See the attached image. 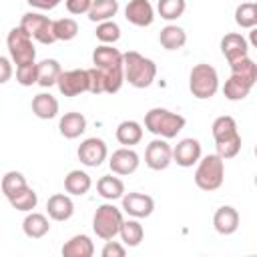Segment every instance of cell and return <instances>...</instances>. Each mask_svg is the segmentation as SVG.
<instances>
[{"instance_id":"obj_1","label":"cell","mask_w":257,"mask_h":257,"mask_svg":"<svg viewBox=\"0 0 257 257\" xmlns=\"http://www.w3.org/2000/svg\"><path fill=\"white\" fill-rule=\"evenodd\" d=\"M213 139H215V147H217V155L225 161V159H233L239 155L241 151V135L237 128V122L233 116L229 114H221L213 120L211 126Z\"/></svg>"},{"instance_id":"obj_2","label":"cell","mask_w":257,"mask_h":257,"mask_svg":"<svg viewBox=\"0 0 257 257\" xmlns=\"http://www.w3.org/2000/svg\"><path fill=\"white\" fill-rule=\"evenodd\" d=\"M122 72L124 80L135 88H147L153 84L157 76V64L155 60L143 56L141 52L128 50L122 54Z\"/></svg>"},{"instance_id":"obj_3","label":"cell","mask_w":257,"mask_h":257,"mask_svg":"<svg viewBox=\"0 0 257 257\" xmlns=\"http://www.w3.org/2000/svg\"><path fill=\"white\" fill-rule=\"evenodd\" d=\"M185 124L187 120L183 114L163 106H155L145 114V128L161 139H175L185 128Z\"/></svg>"},{"instance_id":"obj_4","label":"cell","mask_w":257,"mask_h":257,"mask_svg":"<svg viewBox=\"0 0 257 257\" xmlns=\"http://www.w3.org/2000/svg\"><path fill=\"white\" fill-rule=\"evenodd\" d=\"M225 181V161L215 153L201 157L195 169V185L201 191H217Z\"/></svg>"},{"instance_id":"obj_5","label":"cell","mask_w":257,"mask_h":257,"mask_svg":"<svg viewBox=\"0 0 257 257\" xmlns=\"http://www.w3.org/2000/svg\"><path fill=\"white\" fill-rule=\"evenodd\" d=\"M189 90L199 100L213 98L217 94V90H219V74H217V70L207 62L195 64L191 68V72H189Z\"/></svg>"},{"instance_id":"obj_6","label":"cell","mask_w":257,"mask_h":257,"mask_svg":"<svg viewBox=\"0 0 257 257\" xmlns=\"http://www.w3.org/2000/svg\"><path fill=\"white\" fill-rule=\"evenodd\" d=\"M122 221V211L118 207H114L112 203H102L100 207H96L92 215V231L102 241H108L118 235Z\"/></svg>"},{"instance_id":"obj_7","label":"cell","mask_w":257,"mask_h":257,"mask_svg":"<svg viewBox=\"0 0 257 257\" xmlns=\"http://www.w3.org/2000/svg\"><path fill=\"white\" fill-rule=\"evenodd\" d=\"M6 46H8V52H10V60H12L16 66L36 60L34 42H32L30 34H28L22 26H14V28L8 32V36H6Z\"/></svg>"},{"instance_id":"obj_8","label":"cell","mask_w":257,"mask_h":257,"mask_svg":"<svg viewBox=\"0 0 257 257\" xmlns=\"http://www.w3.org/2000/svg\"><path fill=\"white\" fill-rule=\"evenodd\" d=\"M20 26L30 34L32 40H36L40 44L56 42L54 32H52V20L42 12H26L20 18Z\"/></svg>"},{"instance_id":"obj_9","label":"cell","mask_w":257,"mask_h":257,"mask_svg":"<svg viewBox=\"0 0 257 257\" xmlns=\"http://www.w3.org/2000/svg\"><path fill=\"white\" fill-rule=\"evenodd\" d=\"M173 163V147L167 143V139H153L147 145L145 151V165L153 171H165Z\"/></svg>"},{"instance_id":"obj_10","label":"cell","mask_w":257,"mask_h":257,"mask_svg":"<svg viewBox=\"0 0 257 257\" xmlns=\"http://www.w3.org/2000/svg\"><path fill=\"white\" fill-rule=\"evenodd\" d=\"M56 86L64 96H78L82 92H88V72L84 68L62 70L56 80Z\"/></svg>"},{"instance_id":"obj_11","label":"cell","mask_w":257,"mask_h":257,"mask_svg":"<svg viewBox=\"0 0 257 257\" xmlns=\"http://www.w3.org/2000/svg\"><path fill=\"white\" fill-rule=\"evenodd\" d=\"M76 155H78V161L84 167H100L108 157V149H106V143L102 139L90 137V139H84L78 145Z\"/></svg>"},{"instance_id":"obj_12","label":"cell","mask_w":257,"mask_h":257,"mask_svg":"<svg viewBox=\"0 0 257 257\" xmlns=\"http://www.w3.org/2000/svg\"><path fill=\"white\" fill-rule=\"evenodd\" d=\"M141 165V157L137 151H133V147H122V149H116L110 159H108V167L114 175H120V177H126V175H133Z\"/></svg>"},{"instance_id":"obj_13","label":"cell","mask_w":257,"mask_h":257,"mask_svg":"<svg viewBox=\"0 0 257 257\" xmlns=\"http://www.w3.org/2000/svg\"><path fill=\"white\" fill-rule=\"evenodd\" d=\"M122 199V211L135 219H145L151 217L155 211V201L151 195L145 193H126L120 197Z\"/></svg>"},{"instance_id":"obj_14","label":"cell","mask_w":257,"mask_h":257,"mask_svg":"<svg viewBox=\"0 0 257 257\" xmlns=\"http://www.w3.org/2000/svg\"><path fill=\"white\" fill-rule=\"evenodd\" d=\"M201 155H203V149H201V143L197 139H193V137L181 139L177 143V147L173 149V163H177L183 169H189V167L197 165Z\"/></svg>"},{"instance_id":"obj_15","label":"cell","mask_w":257,"mask_h":257,"mask_svg":"<svg viewBox=\"0 0 257 257\" xmlns=\"http://www.w3.org/2000/svg\"><path fill=\"white\" fill-rule=\"evenodd\" d=\"M124 18L139 28L151 26L155 22V8L149 0H128L124 8Z\"/></svg>"},{"instance_id":"obj_16","label":"cell","mask_w":257,"mask_h":257,"mask_svg":"<svg viewBox=\"0 0 257 257\" xmlns=\"http://www.w3.org/2000/svg\"><path fill=\"white\" fill-rule=\"evenodd\" d=\"M221 52H223V56L227 58V62L231 64V62H235V60H239V58L249 56V42H247L241 34L229 32V34H225V36L221 38Z\"/></svg>"},{"instance_id":"obj_17","label":"cell","mask_w":257,"mask_h":257,"mask_svg":"<svg viewBox=\"0 0 257 257\" xmlns=\"http://www.w3.org/2000/svg\"><path fill=\"white\" fill-rule=\"evenodd\" d=\"M213 227L219 235H233L239 229V213L231 205H223L213 215Z\"/></svg>"},{"instance_id":"obj_18","label":"cell","mask_w":257,"mask_h":257,"mask_svg":"<svg viewBox=\"0 0 257 257\" xmlns=\"http://www.w3.org/2000/svg\"><path fill=\"white\" fill-rule=\"evenodd\" d=\"M46 213L52 221H68L74 215V203L68 195L56 193L46 201Z\"/></svg>"},{"instance_id":"obj_19","label":"cell","mask_w":257,"mask_h":257,"mask_svg":"<svg viewBox=\"0 0 257 257\" xmlns=\"http://www.w3.org/2000/svg\"><path fill=\"white\" fill-rule=\"evenodd\" d=\"M58 131L64 139H78L86 131V116L82 112H64L58 120Z\"/></svg>"},{"instance_id":"obj_20","label":"cell","mask_w":257,"mask_h":257,"mask_svg":"<svg viewBox=\"0 0 257 257\" xmlns=\"http://www.w3.org/2000/svg\"><path fill=\"white\" fill-rule=\"evenodd\" d=\"M92 64L96 68H112L122 66V52L112 44H98L92 52Z\"/></svg>"},{"instance_id":"obj_21","label":"cell","mask_w":257,"mask_h":257,"mask_svg":"<svg viewBox=\"0 0 257 257\" xmlns=\"http://www.w3.org/2000/svg\"><path fill=\"white\" fill-rule=\"evenodd\" d=\"M62 255L64 257H92L94 255V243L84 233L74 235L62 245Z\"/></svg>"},{"instance_id":"obj_22","label":"cell","mask_w":257,"mask_h":257,"mask_svg":"<svg viewBox=\"0 0 257 257\" xmlns=\"http://www.w3.org/2000/svg\"><path fill=\"white\" fill-rule=\"evenodd\" d=\"M36 68H38V78H36V84H40L42 88H50L56 84L60 72H62V66L56 58H44L40 62H36Z\"/></svg>"},{"instance_id":"obj_23","label":"cell","mask_w":257,"mask_h":257,"mask_svg":"<svg viewBox=\"0 0 257 257\" xmlns=\"http://www.w3.org/2000/svg\"><path fill=\"white\" fill-rule=\"evenodd\" d=\"M22 231H24V235L30 237V239H42V237L50 231V223H48L46 215L28 211V215H26L24 221H22Z\"/></svg>"},{"instance_id":"obj_24","label":"cell","mask_w":257,"mask_h":257,"mask_svg":"<svg viewBox=\"0 0 257 257\" xmlns=\"http://www.w3.org/2000/svg\"><path fill=\"white\" fill-rule=\"evenodd\" d=\"M92 187V179L88 173L80 171V169H74L70 171L66 177H64V189L68 195H76V197H82L90 191Z\"/></svg>"},{"instance_id":"obj_25","label":"cell","mask_w":257,"mask_h":257,"mask_svg":"<svg viewBox=\"0 0 257 257\" xmlns=\"http://www.w3.org/2000/svg\"><path fill=\"white\" fill-rule=\"evenodd\" d=\"M159 42L165 50H179L187 44V32L177 24H167L159 32Z\"/></svg>"},{"instance_id":"obj_26","label":"cell","mask_w":257,"mask_h":257,"mask_svg":"<svg viewBox=\"0 0 257 257\" xmlns=\"http://www.w3.org/2000/svg\"><path fill=\"white\" fill-rule=\"evenodd\" d=\"M32 112L38 118H42V120L54 118L58 114V100H56V96H52L50 92H38L32 98Z\"/></svg>"},{"instance_id":"obj_27","label":"cell","mask_w":257,"mask_h":257,"mask_svg":"<svg viewBox=\"0 0 257 257\" xmlns=\"http://www.w3.org/2000/svg\"><path fill=\"white\" fill-rule=\"evenodd\" d=\"M251 88H253L251 82H247V80L241 78L239 74H233V72H231V76L225 80L223 94H225L227 100H233V102H235V100H243V98H247L249 92H251Z\"/></svg>"},{"instance_id":"obj_28","label":"cell","mask_w":257,"mask_h":257,"mask_svg":"<svg viewBox=\"0 0 257 257\" xmlns=\"http://www.w3.org/2000/svg\"><path fill=\"white\" fill-rule=\"evenodd\" d=\"M114 137H116V141H118L122 147L139 145L141 139H143V126H141V122H137V120H122V122L116 126Z\"/></svg>"},{"instance_id":"obj_29","label":"cell","mask_w":257,"mask_h":257,"mask_svg":"<svg viewBox=\"0 0 257 257\" xmlns=\"http://www.w3.org/2000/svg\"><path fill=\"white\" fill-rule=\"evenodd\" d=\"M96 191L102 199L106 201H116L124 195V183L118 179V177H112V175H104L96 181Z\"/></svg>"},{"instance_id":"obj_30","label":"cell","mask_w":257,"mask_h":257,"mask_svg":"<svg viewBox=\"0 0 257 257\" xmlns=\"http://www.w3.org/2000/svg\"><path fill=\"white\" fill-rule=\"evenodd\" d=\"M116 12H118L116 0H92L86 14H88V20L92 22H104V20H112Z\"/></svg>"},{"instance_id":"obj_31","label":"cell","mask_w":257,"mask_h":257,"mask_svg":"<svg viewBox=\"0 0 257 257\" xmlns=\"http://www.w3.org/2000/svg\"><path fill=\"white\" fill-rule=\"evenodd\" d=\"M118 235H120L124 247H137V245H141V241H143V237H145V229H143V225L139 223V219L133 217V219L122 221V225H120V229H118Z\"/></svg>"},{"instance_id":"obj_32","label":"cell","mask_w":257,"mask_h":257,"mask_svg":"<svg viewBox=\"0 0 257 257\" xmlns=\"http://www.w3.org/2000/svg\"><path fill=\"white\" fill-rule=\"evenodd\" d=\"M8 203H10L12 209L28 213V211H32V209L38 205V195H36V191H34L32 187L26 185V187L20 189L16 195H12V197L8 199Z\"/></svg>"},{"instance_id":"obj_33","label":"cell","mask_w":257,"mask_h":257,"mask_svg":"<svg viewBox=\"0 0 257 257\" xmlns=\"http://www.w3.org/2000/svg\"><path fill=\"white\" fill-rule=\"evenodd\" d=\"M235 22L241 28L253 30L257 26V4L255 2H243L235 8Z\"/></svg>"},{"instance_id":"obj_34","label":"cell","mask_w":257,"mask_h":257,"mask_svg":"<svg viewBox=\"0 0 257 257\" xmlns=\"http://www.w3.org/2000/svg\"><path fill=\"white\" fill-rule=\"evenodd\" d=\"M187 0H159L157 2V12L163 20H177L185 14Z\"/></svg>"},{"instance_id":"obj_35","label":"cell","mask_w":257,"mask_h":257,"mask_svg":"<svg viewBox=\"0 0 257 257\" xmlns=\"http://www.w3.org/2000/svg\"><path fill=\"white\" fill-rule=\"evenodd\" d=\"M52 32H54V38L56 40L68 42V40L76 38L78 24H76L74 18H58V20H52Z\"/></svg>"},{"instance_id":"obj_36","label":"cell","mask_w":257,"mask_h":257,"mask_svg":"<svg viewBox=\"0 0 257 257\" xmlns=\"http://www.w3.org/2000/svg\"><path fill=\"white\" fill-rule=\"evenodd\" d=\"M28 183H26V177L20 173V171H8L4 177H2V183H0V189L4 193L6 199H10L12 195H16L20 189H24Z\"/></svg>"},{"instance_id":"obj_37","label":"cell","mask_w":257,"mask_h":257,"mask_svg":"<svg viewBox=\"0 0 257 257\" xmlns=\"http://www.w3.org/2000/svg\"><path fill=\"white\" fill-rule=\"evenodd\" d=\"M229 66H231V72H233V74H239L241 78H245L247 82H251V84L255 86V82H257V64H255L249 56L231 62Z\"/></svg>"},{"instance_id":"obj_38","label":"cell","mask_w":257,"mask_h":257,"mask_svg":"<svg viewBox=\"0 0 257 257\" xmlns=\"http://www.w3.org/2000/svg\"><path fill=\"white\" fill-rule=\"evenodd\" d=\"M94 34L100 44H114L120 38V26L114 20H104V22H98Z\"/></svg>"},{"instance_id":"obj_39","label":"cell","mask_w":257,"mask_h":257,"mask_svg":"<svg viewBox=\"0 0 257 257\" xmlns=\"http://www.w3.org/2000/svg\"><path fill=\"white\" fill-rule=\"evenodd\" d=\"M36 78H38L36 60L16 66V80H18L22 86H32V84H36Z\"/></svg>"},{"instance_id":"obj_40","label":"cell","mask_w":257,"mask_h":257,"mask_svg":"<svg viewBox=\"0 0 257 257\" xmlns=\"http://www.w3.org/2000/svg\"><path fill=\"white\" fill-rule=\"evenodd\" d=\"M124 253H126V247L120 245L118 241H112V239H108L100 251L102 257H124Z\"/></svg>"},{"instance_id":"obj_41","label":"cell","mask_w":257,"mask_h":257,"mask_svg":"<svg viewBox=\"0 0 257 257\" xmlns=\"http://www.w3.org/2000/svg\"><path fill=\"white\" fill-rule=\"evenodd\" d=\"M92 0H64V6L70 14H86Z\"/></svg>"},{"instance_id":"obj_42","label":"cell","mask_w":257,"mask_h":257,"mask_svg":"<svg viewBox=\"0 0 257 257\" xmlns=\"http://www.w3.org/2000/svg\"><path fill=\"white\" fill-rule=\"evenodd\" d=\"M12 60L6 58V56H0V84H6L10 78H12Z\"/></svg>"},{"instance_id":"obj_43","label":"cell","mask_w":257,"mask_h":257,"mask_svg":"<svg viewBox=\"0 0 257 257\" xmlns=\"http://www.w3.org/2000/svg\"><path fill=\"white\" fill-rule=\"evenodd\" d=\"M36 10H54L62 0H26Z\"/></svg>"}]
</instances>
